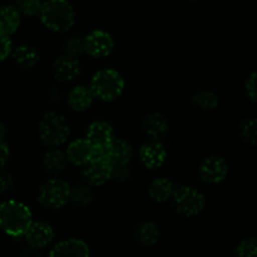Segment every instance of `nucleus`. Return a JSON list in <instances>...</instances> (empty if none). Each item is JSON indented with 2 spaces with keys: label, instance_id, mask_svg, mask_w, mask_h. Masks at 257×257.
Segmentation results:
<instances>
[{
  "label": "nucleus",
  "instance_id": "obj_1",
  "mask_svg": "<svg viewBox=\"0 0 257 257\" xmlns=\"http://www.w3.org/2000/svg\"><path fill=\"white\" fill-rule=\"evenodd\" d=\"M33 223L32 211L27 205L15 200L0 203V228L8 236L19 238Z\"/></svg>",
  "mask_w": 257,
  "mask_h": 257
},
{
  "label": "nucleus",
  "instance_id": "obj_2",
  "mask_svg": "<svg viewBox=\"0 0 257 257\" xmlns=\"http://www.w3.org/2000/svg\"><path fill=\"white\" fill-rule=\"evenodd\" d=\"M38 15L44 27L55 33L68 32L75 23L74 8L65 0H49L43 3Z\"/></svg>",
  "mask_w": 257,
  "mask_h": 257
},
{
  "label": "nucleus",
  "instance_id": "obj_3",
  "mask_svg": "<svg viewBox=\"0 0 257 257\" xmlns=\"http://www.w3.org/2000/svg\"><path fill=\"white\" fill-rule=\"evenodd\" d=\"M39 137L44 146L58 148L64 145L70 135V127L67 118L57 112H47L39 120Z\"/></svg>",
  "mask_w": 257,
  "mask_h": 257
},
{
  "label": "nucleus",
  "instance_id": "obj_4",
  "mask_svg": "<svg viewBox=\"0 0 257 257\" xmlns=\"http://www.w3.org/2000/svg\"><path fill=\"white\" fill-rule=\"evenodd\" d=\"M124 78L118 70L108 68L102 69L93 75L90 80V90L94 98H99L103 102H113L122 95L124 90Z\"/></svg>",
  "mask_w": 257,
  "mask_h": 257
},
{
  "label": "nucleus",
  "instance_id": "obj_5",
  "mask_svg": "<svg viewBox=\"0 0 257 257\" xmlns=\"http://www.w3.org/2000/svg\"><path fill=\"white\" fill-rule=\"evenodd\" d=\"M171 205L176 213L183 217H195L200 215L206 206L205 196L192 186L181 185L173 188Z\"/></svg>",
  "mask_w": 257,
  "mask_h": 257
},
{
  "label": "nucleus",
  "instance_id": "obj_6",
  "mask_svg": "<svg viewBox=\"0 0 257 257\" xmlns=\"http://www.w3.org/2000/svg\"><path fill=\"white\" fill-rule=\"evenodd\" d=\"M70 186L62 178H50L38 191V201L49 210H59L69 202Z\"/></svg>",
  "mask_w": 257,
  "mask_h": 257
},
{
  "label": "nucleus",
  "instance_id": "obj_7",
  "mask_svg": "<svg viewBox=\"0 0 257 257\" xmlns=\"http://www.w3.org/2000/svg\"><path fill=\"white\" fill-rule=\"evenodd\" d=\"M228 163L220 155H210L201 161L198 166V177L208 185H218L223 182L228 175Z\"/></svg>",
  "mask_w": 257,
  "mask_h": 257
},
{
  "label": "nucleus",
  "instance_id": "obj_8",
  "mask_svg": "<svg viewBox=\"0 0 257 257\" xmlns=\"http://www.w3.org/2000/svg\"><path fill=\"white\" fill-rule=\"evenodd\" d=\"M84 49L88 55L95 59L107 58L114 49V39L105 30L95 29L84 38Z\"/></svg>",
  "mask_w": 257,
  "mask_h": 257
},
{
  "label": "nucleus",
  "instance_id": "obj_9",
  "mask_svg": "<svg viewBox=\"0 0 257 257\" xmlns=\"http://www.w3.org/2000/svg\"><path fill=\"white\" fill-rule=\"evenodd\" d=\"M138 158L147 170H158L167 160V150L160 141H147L138 151Z\"/></svg>",
  "mask_w": 257,
  "mask_h": 257
},
{
  "label": "nucleus",
  "instance_id": "obj_10",
  "mask_svg": "<svg viewBox=\"0 0 257 257\" xmlns=\"http://www.w3.org/2000/svg\"><path fill=\"white\" fill-rule=\"evenodd\" d=\"M94 151H105L114 141V130L104 120H95L88 127L87 138Z\"/></svg>",
  "mask_w": 257,
  "mask_h": 257
},
{
  "label": "nucleus",
  "instance_id": "obj_11",
  "mask_svg": "<svg viewBox=\"0 0 257 257\" xmlns=\"http://www.w3.org/2000/svg\"><path fill=\"white\" fill-rule=\"evenodd\" d=\"M83 180L89 186H103L110 180L112 166L105 158H92L89 163L84 166L82 172Z\"/></svg>",
  "mask_w": 257,
  "mask_h": 257
},
{
  "label": "nucleus",
  "instance_id": "obj_12",
  "mask_svg": "<svg viewBox=\"0 0 257 257\" xmlns=\"http://www.w3.org/2000/svg\"><path fill=\"white\" fill-rule=\"evenodd\" d=\"M80 72H82V64L79 59L65 54L57 58L52 65L53 77L60 83L73 82L79 77Z\"/></svg>",
  "mask_w": 257,
  "mask_h": 257
},
{
  "label": "nucleus",
  "instance_id": "obj_13",
  "mask_svg": "<svg viewBox=\"0 0 257 257\" xmlns=\"http://www.w3.org/2000/svg\"><path fill=\"white\" fill-rule=\"evenodd\" d=\"M24 237L29 247L42 250V248L49 246L54 240V230L49 223L37 221L29 226Z\"/></svg>",
  "mask_w": 257,
  "mask_h": 257
},
{
  "label": "nucleus",
  "instance_id": "obj_14",
  "mask_svg": "<svg viewBox=\"0 0 257 257\" xmlns=\"http://www.w3.org/2000/svg\"><path fill=\"white\" fill-rule=\"evenodd\" d=\"M48 257H90V248L80 238H68L58 242Z\"/></svg>",
  "mask_w": 257,
  "mask_h": 257
},
{
  "label": "nucleus",
  "instance_id": "obj_15",
  "mask_svg": "<svg viewBox=\"0 0 257 257\" xmlns=\"http://www.w3.org/2000/svg\"><path fill=\"white\" fill-rule=\"evenodd\" d=\"M170 130L168 120L162 113H148L142 120V131L151 141H160L166 137Z\"/></svg>",
  "mask_w": 257,
  "mask_h": 257
},
{
  "label": "nucleus",
  "instance_id": "obj_16",
  "mask_svg": "<svg viewBox=\"0 0 257 257\" xmlns=\"http://www.w3.org/2000/svg\"><path fill=\"white\" fill-rule=\"evenodd\" d=\"M94 150L87 140H75L69 143L65 152L67 161L74 166H85L93 158Z\"/></svg>",
  "mask_w": 257,
  "mask_h": 257
},
{
  "label": "nucleus",
  "instance_id": "obj_17",
  "mask_svg": "<svg viewBox=\"0 0 257 257\" xmlns=\"http://www.w3.org/2000/svg\"><path fill=\"white\" fill-rule=\"evenodd\" d=\"M133 157V147L123 138H114L108 148V161L110 166H128Z\"/></svg>",
  "mask_w": 257,
  "mask_h": 257
},
{
  "label": "nucleus",
  "instance_id": "obj_18",
  "mask_svg": "<svg viewBox=\"0 0 257 257\" xmlns=\"http://www.w3.org/2000/svg\"><path fill=\"white\" fill-rule=\"evenodd\" d=\"M22 15L17 10L15 5H3L0 7V34L10 35L14 34L20 27Z\"/></svg>",
  "mask_w": 257,
  "mask_h": 257
},
{
  "label": "nucleus",
  "instance_id": "obj_19",
  "mask_svg": "<svg viewBox=\"0 0 257 257\" xmlns=\"http://www.w3.org/2000/svg\"><path fill=\"white\" fill-rule=\"evenodd\" d=\"M94 100L92 90L87 85H77L68 94V104L75 112H84Z\"/></svg>",
  "mask_w": 257,
  "mask_h": 257
},
{
  "label": "nucleus",
  "instance_id": "obj_20",
  "mask_svg": "<svg viewBox=\"0 0 257 257\" xmlns=\"http://www.w3.org/2000/svg\"><path fill=\"white\" fill-rule=\"evenodd\" d=\"M12 57L15 64L24 70L32 69L39 62L38 50L29 44L18 45L12 50Z\"/></svg>",
  "mask_w": 257,
  "mask_h": 257
},
{
  "label": "nucleus",
  "instance_id": "obj_21",
  "mask_svg": "<svg viewBox=\"0 0 257 257\" xmlns=\"http://www.w3.org/2000/svg\"><path fill=\"white\" fill-rule=\"evenodd\" d=\"M161 237V231L157 223L152 221H145V222L138 223L135 230V240L140 245L145 247H151L156 245Z\"/></svg>",
  "mask_w": 257,
  "mask_h": 257
},
{
  "label": "nucleus",
  "instance_id": "obj_22",
  "mask_svg": "<svg viewBox=\"0 0 257 257\" xmlns=\"http://www.w3.org/2000/svg\"><path fill=\"white\" fill-rule=\"evenodd\" d=\"M67 157L58 148H50L43 156V167L49 175H59L67 167Z\"/></svg>",
  "mask_w": 257,
  "mask_h": 257
},
{
  "label": "nucleus",
  "instance_id": "obj_23",
  "mask_svg": "<svg viewBox=\"0 0 257 257\" xmlns=\"http://www.w3.org/2000/svg\"><path fill=\"white\" fill-rule=\"evenodd\" d=\"M173 188H175V186H173L172 181L165 177H158L153 180L148 186V195L155 202L163 203L170 200Z\"/></svg>",
  "mask_w": 257,
  "mask_h": 257
},
{
  "label": "nucleus",
  "instance_id": "obj_24",
  "mask_svg": "<svg viewBox=\"0 0 257 257\" xmlns=\"http://www.w3.org/2000/svg\"><path fill=\"white\" fill-rule=\"evenodd\" d=\"M220 103V98L213 90H200L196 93L191 99V104L195 109L202 110V112H210L217 108Z\"/></svg>",
  "mask_w": 257,
  "mask_h": 257
},
{
  "label": "nucleus",
  "instance_id": "obj_25",
  "mask_svg": "<svg viewBox=\"0 0 257 257\" xmlns=\"http://www.w3.org/2000/svg\"><path fill=\"white\" fill-rule=\"evenodd\" d=\"M94 200V193H93L92 188L84 185H78L74 187H70V195H69V202L77 207L84 208L89 206Z\"/></svg>",
  "mask_w": 257,
  "mask_h": 257
},
{
  "label": "nucleus",
  "instance_id": "obj_26",
  "mask_svg": "<svg viewBox=\"0 0 257 257\" xmlns=\"http://www.w3.org/2000/svg\"><path fill=\"white\" fill-rule=\"evenodd\" d=\"M240 137L245 143L255 146L257 141V122L256 118H247L240 123Z\"/></svg>",
  "mask_w": 257,
  "mask_h": 257
},
{
  "label": "nucleus",
  "instance_id": "obj_27",
  "mask_svg": "<svg viewBox=\"0 0 257 257\" xmlns=\"http://www.w3.org/2000/svg\"><path fill=\"white\" fill-rule=\"evenodd\" d=\"M236 257H257V242L255 237H246L237 243Z\"/></svg>",
  "mask_w": 257,
  "mask_h": 257
},
{
  "label": "nucleus",
  "instance_id": "obj_28",
  "mask_svg": "<svg viewBox=\"0 0 257 257\" xmlns=\"http://www.w3.org/2000/svg\"><path fill=\"white\" fill-rule=\"evenodd\" d=\"M64 52L65 55H69V57L77 58L80 57L82 54H84V38L80 37H70L65 40L64 43Z\"/></svg>",
  "mask_w": 257,
  "mask_h": 257
},
{
  "label": "nucleus",
  "instance_id": "obj_29",
  "mask_svg": "<svg viewBox=\"0 0 257 257\" xmlns=\"http://www.w3.org/2000/svg\"><path fill=\"white\" fill-rule=\"evenodd\" d=\"M42 4L43 3L38 2V0H20V2L17 3L15 8H17L20 15L33 17V15L39 14Z\"/></svg>",
  "mask_w": 257,
  "mask_h": 257
},
{
  "label": "nucleus",
  "instance_id": "obj_30",
  "mask_svg": "<svg viewBox=\"0 0 257 257\" xmlns=\"http://www.w3.org/2000/svg\"><path fill=\"white\" fill-rule=\"evenodd\" d=\"M131 177V171L128 168V166H115L112 167V176H110V180H114L115 182L123 183L125 181L130 180Z\"/></svg>",
  "mask_w": 257,
  "mask_h": 257
},
{
  "label": "nucleus",
  "instance_id": "obj_31",
  "mask_svg": "<svg viewBox=\"0 0 257 257\" xmlns=\"http://www.w3.org/2000/svg\"><path fill=\"white\" fill-rule=\"evenodd\" d=\"M14 187V178L8 171L0 168V193H8Z\"/></svg>",
  "mask_w": 257,
  "mask_h": 257
},
{
  "label": "nucleus",
  "instance_id": "obj_32",
  "mask_svg": "<svg viewBox=\"0 0 257 257\" xmlns=\"http://www.w3.org/2000/svg\"><path fill=\"white\" fill-rule=\"evenodd\" d=\"M245 90L247 97L250 98V100L252 103L256 102L257 97V90H256V72H251V74L248 75L247 79H246L245 83Z\"/></svg>",
  "mask_w": 257,
  "mask_h": 257
},
{
  "label": "nucleus",
  "instance_id": "obj_33",
  "mask_svg": "<svg viewBox=\"0 0 257 257\" xmlns=\"http://www.w3.org/2000/svg\"><path fill=\"white\" fill-rule=\"evenodd\" d=\"M13 44L12 40L7 35L0 34V63L4 62L10 54H12Z\"/></svg>",
  "mask_w": 257,
  "mask_h": 257
},
{
  "label": "nucleus",
  "instance_id": "obj_34",
  "mask_svg": "<svg viewBox=\"0 0 257 257\" xmlns=\"http://www.w3.org/2000/svg\"><path fill=\"white\" fill-rule=\"evenodd\" d=\"M9 156H10L9 146H8L4 141H0V168L7 163V161L9 160Z\"/></svg>",
  "mask_w": 257,
  "mask_h": 257
},
{
  "label": "nucleus",
  "instance_id": "obj_35",
  "mask_svg": "<svg viewBox=\"0 0 257 257\" xmlns=\"http://www.w3.org/2000/svg\"><path fill=\"white\" fill-rule=\"evenodd\" d=\"M22 257H42V253L37 248L28 247L22 251Z\"/></svg>",
  "mask_w": 257,
  "mask_h": 257
},
{
  "label": "nucleus",
  "instance_id": "obj_36",
  "mask_svg": "<svg viewBox=\"0 0 257 257\" xmlns=\"http://www.w3.org/2000/svg\"><path fill=\"white\" fill-rule=\"evenodd\" d=\"M5 136H7V125L0 122V141H4Z\"/></svg>",
  "mask_w": 257,
  "mask_h": 257
}]
</instances>
